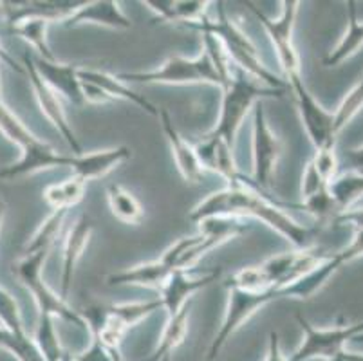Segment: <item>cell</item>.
<instances>
[{
    "mask_svg": "<svg viewBox=\"0 0 363 361\" xmlns=\"http://www.w3.org/2000/svg\"><path fill=\"white\" fill-rule=\"evenodd\" d=\"M147 8L156 15V18L164 24H192L199 22L208 15V8L212 2L201 0H147Z\"/></svg>",
    "mask_w": 363,
    "mask_h": 361,
    "instance_id": "23",
    "label": "cell"
},
{
    "mask_svg": "<svg viewBox=\"0 0 363 361\" xmlns=\"http://www.w3.org/2000/svg\"><path fill=\"white\" fill-rule=\"evenodd\" d=\"M329 194L340 215L352 210V206L363 197V170H351L336 175L329 184Z\"/></svg>",
    "mask_w": 363,
    "mask_h": 361,
    "instance_id": "27",
    "label": "cell"
},
{
    "mask_svg": "<svg viewBox=\"0 0 363 361\" xmlns=\"http://www.w3.org/2000/svg\"><path fill=\"white\" fill-rule=\"evenodd\" d=\"M329 184L323 181L322 177H320V174L316 172L315 165L309 161L308 165H306V168H303V174H302V183H300V197L308 199V197H313V195L320 194V191L328 190Z\"/></svg>",
    "mask_w": 363,
    "mask_h": 361,
    "instance_id": "40",
    "label": "cell"
},
{
    "mask_svg": "<svg viewBox=\"0 0 363 361\" xmlns=\"http://www.w3.org/2000/svg\"><path fill=\"white\" fill-rule=\"evenodd\" d=\"M199 161L201 168L210 170L213 174L220 175L226 181V187L235 188L240 187L242 183V174L237 170L235 155H233V148L228 147L223 139L217 138H206L204 135L203 141L194 147Z\"/></svg>",
    "mask_w": 363,
    "mask_h": 361,
    "instance_id": "15",
    "label": "cell"
},
{
    "mask_svg": "<svg viewBox=\"0 0 363 361\" xmlns=\"http://www.w3.org/2000/svg\"><path fill=\"white\" fill-rule=\"evenodd\" d=\"M4 217H6V203H4V199L0 197V230H2V224H4Z\"/></svg>",
    "mask_w": 363,
    "mask_h": 361,
    "instance_id": "48",
    "label": "cell"
},
{
    "mask_svg": "<svg viewBox=\"0 0 363 361\" xmlns=\"http://www.w3.org/2000/svg\"><path fill=\"white\" fill-rule=\"evenodd\" d=\"M0 347L11 352L21 361H45L42 354L38 352V349H36L31 336H16V334L9 333L2 326H0Z\"/></svg>",
    "mask_w": 363,
    "mask_h": 361,
    "instance_id": "36",
    "label": "cell"
},
{
    "mask_svg": "<svg viewBox=\"0 0 363 361\" xmlns=\"http://www.w3.org/2000/svg\"><path fill=\"white\" fill-rule=\"evenodd\" d=\"M190 306L192 302H188L183 309L174 316H168V323L164 326L163 334L160 338L156 350L152 352L148 360L143 361H161L164 357H172V352L184 342V338L188 334V323H190Z\"/></svg>",
    "mask_w": 363,
    "mask_h": 361,
    "instance_id": "26",
    "label": "cell"
},
{
    "mask_svg": "<svg viewBox=\"0 0 363 361\" xmlns=\"http://www.w3.org/2000/svg\"><path fill=\"white\" fill-rule=\"evenodd\" d=\"M104 26L111 29H130L132 22L118 2L112 0H96V2H84L71 16L64 22L65 28H78V26Z\"/></svg>",
    "mask_w": 363,
    "mask_h": 361,
    "instance_id": "21",
    "label": "cell"
},
{
    "mask_svg": "<svg viewBox=\"0 0 363 361\" xmlns=\"http://www.w3.org/2000/svg\"><path fill=\"white\" fill-rule=\"evenodd\" d=\"M220 273H223L220 267L206 271L203 277H190L186 271L179 270L172 271L168 280L160 289L161 304H163V309L168 311V316L179 313L188 302H192L194 294L217 282L220 278Z\"/></svg>",
    "mask_w": 363,
    "mask_h": 361,
    "instance_id": "13",
    "label": "cell"
},
{
    "mask_svg": "<svg viewBox=\"0 0 363 361\" xmlns=\"http://www.w3.org/2000/svg\"><path fill=\"white\" fill-rule=\"evenodd\" d=\"M226 287H235V289L250 291V293H260V291L272 289L273 286L267 280L266 273L260 270V266H253L237 271L226 282Z\"/></svg>",
    "mask_w": 363,
    "mask_h": 361,
    "instance_id": "38",
    "label": "cell"
},
{
    "mask_svg": "<svg viewBox=\"0 0 363 361\" xmlns=\"http://www.w3.org/2000/svg\"><path fill=\"white\" fill-rule=\"evenodd\" d=\"M197 226H199V233L179 238L177 243L172 244L164 251L163 257L160 258L161 262L167 264L174 271H188L190 267L196 266L204 255L210 253L213 248L220 246L230 238L239 237L250 230V226L244 224L240 218L233 217L208 218Z\"/></svg>",
    "mask_w": 363,
    "mask_h": 361,
    "instance_id": "4",
    "label": "cell"
},
{
    "mask_svg": "<svg viewBox=\"0 0 363 361\" xmlns=\"http://www.w3.org/2000/svg\"><path fill=\"white\" fill-rule=\"evenodd\" d=\"M343 361H363V352H351V350H343L340 354Z\"/></svg>",
    "mask_w": 363,
    "mask_h": 361,
    "instance_id": "47",
    "label": "cell"
},
{
    "mask_svg": "<svg viewBox=\"0 0 363 361\" xmlns=\"http://www.w3.org/2000/svg\"><path fill=\"white\" fill-rule=\"evenodd\" d=\"M311 163L315 165L320 177H322L328 184H331L333 179L338 175V155H336V147H328L322 148V150H316L315 157L311 159Z\"/></svg>",
    "mask_w": 363,
    "mask_h": 361,
    "instance_id": "39",
    "label": "cell"
},
{
    "mask_svg": "<svg viewBox=\"0 0 363 361\" xmlns=\"http://www.w3.org/2000/svg\"><path fill=\"white\" fill-rule=\"evenodd\" d=\"M203 48H204L203 51L210 56V60H212L216 71L219 72L220 79H223V87H224V85H226L233 76V64H232V60H230V56H228L226 49H224V45L220 44L219 38H216V36L212 35H206V33L203 35Z\"/></svg>",
    "mask_w": 363,
    "mask_h": 361,
    "instance_id": "37",
    "label": "cell"
},
{
    "mask_svg": "<svg viewBox=\"0 0 363 361\" xmlns=\"http://www.w3.org/2000/svg\"><path fill=\"white\" fill-rule=\"evenodd\" d=\"M67 211L69 210H52L44 218V223L38 226V230L35 231L31 240L26 244L24 255L38 253V251H51L56 240H58V237H60L65 217H67Z\"/></svg>",
    "mask_w": 363,
    "mask_h": 361,
    "instance_id": "30",
    "label": "cell"
},
{
    "mask_svg": "<svg viewBox=\"0 0 363 361\" xmlns=\"http://www.w3.org/2000/svg\"><path fill=\"white\" fill-rule=\"evenodd\" d=\"M343 253L347 257L349 262L356 260V258L363 257V228H356L354 235H352L351 243L343 248Z\"/></svg>",
    "mask_w": 363,
    "mask_h": 361,
    "instance_id": "42",
    "label": "cell"
},
{
    "mask_svg": "<svg viewBox=\"0 0 363 361\" xmlns=\"http://www.w3.org/2000/svg\"><path fill=\"white\" fill-rule=\"evenodd\" d=\"M266 361H286L282 350H280V340L277 333L269 334V340H267Z\"/></svg>",
    "mask_w": 363,
    "mask_h": 361,
    "instance_id": "44",
    "label": "cell"
},
{
    "mask_svg": "<svg viewBox=\"0 0 363 361\" xmlns=\"http://www.w3.org/2000/svg\"><path fill=\"white\" fill-rule=\"evenodd\" d=\"M296 322L303 331V340L298 349L286 357V361H308L313 357L333 360L345 350V345L352 342L358 334H363V322L351 323V326L331 327V329H318L303 316L296 314Z\"/></svg>",
    "mask_w": 363,
    "mask_h": 361,
    "instance_id": "9",
    "label": "cell"
},
{
    "mask_svg": "<svg viewBox=\"0 0 363 361\" xmlns=\"http://www.w3.org/2000/svg\"><path fill=\"white\" fill-rule=\"evenodd\" d=\"M107 201L112 215L125 224H140L145 217L140 201L120 184H111L107 188Z\"/></svg>",
    "mask_w": 363,
    "mask_h": 361,
    "instance_id": "29",
    "label": "cell"
},
{
    "mask_svg": "<svg viewBox=\"0 0 363 361\" xmlns=\"http://www.w3.org/2000/svg\"><path fill=\"white\" fill-rule=\"evenodd\" d=\"M78 78L80 82H87V84L96 85L98 89L105 92L108 98L114 101V99H125V101H130L136 107L143 109L145 112H148L150 116H160V109L152 104L150 99L145 98L143 94H138L136 91H132L125 82H121L118 76L111 74V72L100 71V69H92V67H80L78 71Z\"/></svg>",
    "mask_w": 363,
    "mask_h": 361,
    "instance_id": "22",
    "label": "cell"
},
{
    "mask_svg": "<svg viewBox=\"0 0 363 361\" xmlns=\"http://www.w3.org/2000/svg\"><path fill=\"white\" fill-rule=\"evenodd\" d=\"M69 165H71V155L58 154L51 145L44 143L42 139L36 138L33 143L22 148V155L16 163L0 168V179L2 181H15V179L40 170L69 168Z\"/></svg>",
    "mask_w": 363,
    "mask_h": 361,
    "instance_id": "14",
    "label": "cell"
},
{
    "mask_svg": "<svg viewBox=\"0 0 363 361\" xmlns=\"http://www.w3.org/2000/svg\"><path fill=\"white\" fill-rule=\"evenodd\" d=\"M170 267L161 260L156 262L140 264V266L128 267L107 277L108 286H138V287H156L161 289L172 274Z\"/></svg>",
    "mask_w": 363,
    "mask_h": 361,
    "instance_id": "24",
    "label": "cell"
},
{
    "mask_svg": "<svg viewBox=\"0 0 363 361\" xmlns=\"http://www.w3.org/2000/svg\"><path fill=\"white\" fill-rule=\"evenodd\" d=\"M85 187L87 183L82 181L80 177H69L62 183L51 184L44 190L45 203L52 208V210H69V208L76 206L80 203L85 195Z\"/></svg>",
    "mask_w": 363,
    "mask_h": 361,
    "instance_id": "31",
    "label": "cell"
},
{
    "mask_svg": "<svg viewBox=\"0 0 363 361\" xmlns=\"http://www.w3.org/2000/svg\"><path fill=\"white\" fill-rule=\"evenodd\" d=\"M349 157H351V163L354 167V170H363V145L351 148L349 150Z\"/></svg>",
    "mask_w": 363,
    "mask_h": 361,
    "instance_id": "46",
    "label": "cell"
},
{
    "mask_svg": "<svg viewBox=\"0 0 363 361\" xmlns=\"http://www.w3.org/2000/svg\"><path fill=\"white\" fill-rule=\"evenodd\" d=\"M352 342H359V343H363V334H358V336H356L354 340H352Z\"/></svg>",
    "mask_w": 363,
    "mask_h": 361,
    "instance_id": "49",
    "label": "cell"
},
{
    "mask_svg": "<svg viewBox=\"0 0 363 361\" xmlns=\"http://www.w3.org/2000/svg\"><path fill=\"white\" fill-rule=\"evenodd\" d=\"M172 360V357H164V360H161V361H170Z\"/></svg>",
    "mask_w": 363,
    "mask_h": 361,
    "instance_id": "50",
    "label": "cell"
},
{
    "mask_svg": "<svg viewBox=\"0 0 363 361\" xmlns=\"http://www.w3.org/2000/svg\"><path fill=\"white\" fill-rule=\"evenodd\" d=\"M247 6L253 11V15L259 18V22L266 29L267 36L272 40L275 55L279 58L280 69H282L284 78H286V84H288L289 79L302 76V72H300V56L296 52L295 44H293V31H295L300 2H296V0H284L279 18L266 16L262 11L255 8V4Z\"/></svg>",
    "mask_w": 363,
    "mask_h": 361,
    "instance_id": "8",
    "label": "cell"
},
{
    "mask_svg": "<svg viewBox=\"0 0 363 361\" xmlns=\"http://www.w3.org/2000/svg\"><path fill=\"white\" fill-rule=\"evenodd\" d=\"M216 217L257 218L267 228L277 231L280 237L286 238L288 243H291L296 250L313 248L316 235V228L296 223L272 195H267V191L260 190L253 184V181L246 177H242L240 187H226L210 194L188 215V218L196 224Z\"/></svg>",
    "mask_w": 363,
    "mask_h": 361,
    "instance_id": "1",
    "label": "cell"
},
{
    "mask_svg": "<svg viewBox=\"0 0 363 361\" xmlns=\"http://www.w3.org/2000/svg\"><path fill=\"white\" fill-rule=\"evenodd\" d=\"M347 31L343 33L336 48L323 58L325 67H338L345 60L351 58L352 55L358 52V49L363 45V20H359L358 8L354 0H349L347 4Z\"/></svg>",
    "mask_w": 363,
    "mask_h": 361,
    "instance_id": "25",
    "label": "cell"
},
{
    "mask_svg": "<svg viewBox=\"0 0 363 361\" xmlns=\"http://www.w3.org/2000/svg\"><path fill=\"white\" fill-rule=\"evenodd\" d=\"M49 257V251H38V253L24 255L18 262L13 266V273L16 274L18 282L31 293L35 298L36 307H38V314H48L56 320H64V322L71 323V326L78 327L80 331L87 333L89 327L85 323L84 316L80 311H74L67 304V300L56 294L51 287L45 284L42 278V270L45 266V260Z\"/></svg>",
    "mask_w": 363,
    "mask_h": 361,
    "instance_id": "5",
    "label": "cell"
},
{
    "mask_svg": "<svg viewBox=\"0 0 363 361\" xmlns=\"http://www.w3.org/2000/svg\"><path fill=\"white\" fill-rule=\"evenodd\" d=\"M22 60H24L22 65H24L26 69V76H28L29 82H31L33 92H35V98L36 101H38V107H40L42 114L48 118L49 123H52V127L58 130V134L67 141L69 148L72 150V155L84 154L80 141H78L74 130H72V125L69 123L65 109L64 105H62V98L45 84L44 79H42V76L38 74V71H36L35 67V58H33L29 52H26V55L22 56Z\"/></svg>",
    "mask_w": 363,
    "mask_h": 361,
    "instance_id": "12",
    "label": "cell"
},
{
    "mask_svg": "<svg viewBox=\"0 0 363 361\" xmlns=\"http://www.w3.org/2000/svg\"><path fill=\"white\" fill-rule=\"evenodd\" d=\"M0 326L16 336H29L22 322L21 306L16 302V298L2 286H0Z\"/></svg>",
    "mask_w": 363,
    "mask_h": 361,
    "instance_id": "34",
    "label": "cell"
},
{
    "mask_svg": "<svg viewBox=\"0 0 363 361\" xmlns=\"http://www.w3.org/2000/svg\"><path fill=\"white\" fill-rule=\"evenodd\" d=\"M363 109V76L358 84L351 89V91L345 94V98L342 99V104L338 105L333 116H335V130L336 134L343 130L351 123L352 119L358 116V112Z\"/></svg>",
    "mask_w": 363,
    "mask_h": 361,
    "instance_id": "35",
    "label": "cell"
},
{
    "mask_svg": "<svg viewBox=\"0 0 363 361\" xmlns=\"http://www.w3.org/2000/svg\"><path fill=\"white\" fill-rule=\"evenodd\" d=\"M94 233V224L87 215H82L67 231L64 240V260H62V278H60V296L67 300L69 291L72 286V277L78 262L87 250L91 237Z\"/></svg>",
    "mask_w": 363,
    "mask_h": 361,
    "instance_id": "16",
    "label": "cell"
},
{
    "mask_svg": "<svg viewBox=\"0 0 363 361\" xmlns=\"http://www.w3.org/2000/svg\"><path fill=\"white\" fill-rule=\"evenodd\" d=\"M74 361H123L118 356V349L104 345L98 338H92L91 347Z\"/></svg>",
    "mask_w": 363,
    "mask_h": 361,
    "instance_id": "41",
    "label": "cell"
},
{
    "mask_svg": "<svg viewBox=\"0 0 363 361\" xmlns=\"http://www.w3.org/2000/svg\"><path fill=\"white\" fill-rule=\"evenodd\" d=\"M118 78L125 84H164V85H194L208 84L223 87V79L213 67L212 60L206 52H201L196 58L186 56H170L167 62L150 71L121 72Z\"/></svg>",
    "mask_w": 363,
    "mask_h": 361,
    "instance_id": "6",
    "label": "cell"
},
{
    "mask_svg": "<svg viewBox=\"0 0 363 361\" xmlns=\"http://www.w3.org/2000/svg\"><path fill=\"white\" fill-rule=\"evenodd\" d=\"M347 257L343 251L338 253H329L328 257L323 258L322 262L316 267H313L309 273H306L303 277H300L298 280H295L289 286H282L284 298H293V300H309L311 296H315L320 289H322L325 284L333 278V274L343 266L347 264Z\"/></svg>",
    "mask_w": 363,
    "mask_h": 361,
    "instance_id": "20",
    "label": "cell"
},
{
    "mask_svg": "<svg viewBox=\"0 0 363 361\" xmlns=\"http://www.w3.org/2000/svg\"><path fill=\"white\" fill-rule=\"evenodd\" d=\"M0 64L8 65L9 69H13V71L18 72V74H26L24 65L18 64V62H16L15 56H13L11 52H9L8 49H6L4 45H2V42H0Z\"/></svg>",
    "mask_w": 363,
    "mask_h": 361,
    "instance_id": "45",
    "label": "cell"
},
{
    "mask_svg": "<svg viewBox=\"0 0 363 361\" xmlns=\"http://www.w3.org/2000/svg\"><path fill=\"white\" fill-rule=\"evenodd\" d=\"M49 24H51V22H48V20L31 16V18H24L15 22V24L11 26V31L15 33L16 36H21L22 40H26V42L40 55L42 60L55 62L56 58L48 44Z\"/></svg>",
    "mask_w": 363,
    "mask_h": 361,
    "instance_id": "28",
    "label": "cell"
},
{
    "mask_svg": "<svg viewBox=\"0 0 363 361\" xmlns=\"http://www.w3.org/2000/svg\"><path fill=\"white\" fill-rule=\"evenodd\" d=\"M35 67L38 74L42 76L45 84L60 96L65 98L72 105H84V91H82V82L78 78L80 65L76 64H62L58 60L49 62V60L36 58Z\"/></svg>",
    "mask_w": 363,
    "mask_h": 361,
    "instance_id": "17",
    "label": "cell"
},
{
    "mask_svg": "<svg viewBox=\"0 0 363 361\" xmlns=\"http://www.w3.org/2000/svg\"><path fill=\"white\" fill-rule=\"evenodd\" d=\"M107 313L114 316L125 329H130L132 326H136L138 322L145 320L148 314L156 313V311L163 309L161 298H154V300H147V302H132V304H120V306H105Z\"/></svg>",
    "mask_w": 363,
    "mask_h": 361,
    "instance_id": "33",
    "label": "cell"
},
{
    "mask_svg": "<svg viewBox=\"0 0 363 361\" xmlns=\"http://www.w3.org/2000/svg\"><path fill=\"white\" fill-rule=\"evenodd\" d=\"M279 298H284L282 289L280 287H272L267 291H260V293H250V291L235 289V287H228V304L226 311H224L223 323H220L219 331L216 333V338L212 340V345L208 350V361H213L223 347L226 345L228 340L244 326V323L257 313L262 309L267 304L275 302Z\"/></svg>",
    "mask_w": 363,
    "mask_h": 361,
    "instance_id": "7",
    "label": "cell"
},
{
    "mask_svg": "<svg viewBox=\"0 0 363 361\" xmlns=\"http://www.w3.org/2000/svg\"><path fill=\"white\" fill-rule=\"evenodd\" d=\"M288 87L295 94L302 127L313 147L316 150L336 147V135L338 134L335 130V116H333V112L323 109V105L309 92L308 85L303 84L302 76L289 79Z\"/></svg>",
    "mask_w": 363,
    "mask_h": 361,
    "instance_id": "10",
    "label": "cell"
},
{
    "mask_svg": "<svg viewBox=\"0 0 363 361\" xmlns=\"http://www.w3.org/2000/svg\"><path fill=\"white\" fill-rule=\"evenodd\" d=\"M132 150L128 147L105 148V150L87 152V154L72 155L69 168L72 170L74 177H80L82 181H94V179L105 177L108 172H112L121 163L128 161Z\"/></svg>",
    "mask_w": 363,
    "mask_h": 361,
    "instance_id": "19",
    "label": "cell"
},
{
    "mask_svg": "<svg viewBox=\"0 0 363 361\" xmlns=\"http://www.w3.org/2000/svg\"><path fill=\"white\" fill-rule=\"evenodd\" d=\"M282 92L284 91H279V89L264 87L255 78L233 67L232 79L223 87L219 119H217L216 127L208 132L206 138L223 139L228 147L235 148L237 134L255 104L262 101L264 98H280Z\"/></svg>",
    "mask_w": 363,
    "mask_h": 361,
    "instance_id": "3",
    "label": "cell"
},
{
    "mask_svg": "<svg viewBox=\"0 0 363 361\" xmlns=\"http://www.w3.org/2000/svg\"><path fill=\"white\" fill-rule=\"evenodd\" d=\"M157 119H160L164 135H167L168 145H170L172 150V157L176 161V167L177 170H179L181 177H183L186 183H201L204 172L203 168H201L199 161H197L196 150H194L192 145L188 143L186 139L179 134V130H177L174 121H172L170 112H168L167 109H160Z\"/></svg>",
    "mask_w": 363,
    "mask_h": 361,
    "instance_id": "18",
    "label": "cell"
},
{
    "mask_svg": "<svg viewBox=\"0 0 363 361\" xmlns=\"http://www.w3.org/2000/svg\"><path fill=\"white\" fill-rule=\"evenodd\" d=\"M36 349L42 354L45 361H62L65 350L62 349L60 338L56 333L55 318L48 314H38V323H36L35 338H33Z\"/></svg>",
    "mask_w": 363,
    "mask_h": 361,
    "instance_id": "32",
    "label": "cell"
},
{
    "mask_svg": "<svg viewBox=\"0 0 363 361\" xmlns=\"http://www.w3.org/2000/svg\"><path fill=\"white\" fill-rule=\"evenodd\" d=\"M282 143L273 134L267 123L266 111L262 101L255 104L253 107V174L252 181L260 190L267 191L272 183L273 172L279 163Z\"/></svg>",
    "mask_w": 363,
    "mask_h": 361,
    "instance_id": "11",
    "label": "cell"
},
{
    "mask_svg": "<svg viewBox=\"0 0 363 361\" xmlns=\"http://www.w3.org/2000/svg\"><path fill=\"white\" fill-rule=\"evenodd\" d=\"M82 91H84L85 104L101 105V104H108V101H112V99L101 91V89H98L96 85L87 84V82H82Z\"/></svg>",
    "mask_w": 363,
    "mask_h": 361,
    "instance_id": "43",
    "label": "cell"
},
{
    "mask_svg": "<svg viewBox=\"0 0 363 361\" xmlns=\"http://www.w3.org/2000/svg\"><path fill=\"white\" fill-rule=\"evenodd\" d=\"M217 6H219L217 18H210L206 15L199 22L184 24V28L196 29L201 35L206 33V35H212L216 38H219L220 44L226 49L228 56L232 60L233 67L240 69L247 76L255 78L259 84H264V87L284 91V89L288 87L286 79H280L275 72H272L266 67V64L260 60L252 40L247 38V35H244L242 29L226 15V9H224L223 2H219Z\"/></svg>",
    "mask_w": 363,
    "mask_h": 361,
    "instance_id": "2",
    "label": "cell"
}]
</instances>
